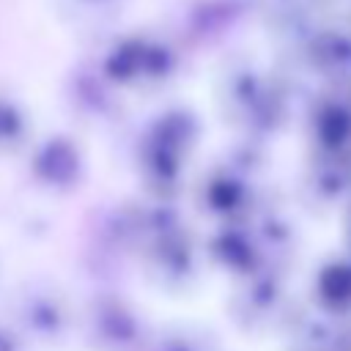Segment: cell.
Here are the masks:
<instances>
[{
	"label": "cell",
	"instance_id": "1",
	"mask_svg": "<svg viewBox=\"0 0 351 351\" xmlns=\"http://www.w3.org/2000/svg\"><path fill=\"white\" fill-rule=\"evenodd\" d=\"M58 11L71 22H88L110 14V8L118 5V0H55Z\"/></svg>",
	"mask_w": 351,
	"mask_h": 351
},
{
	"label": "cell",
	"instance_id": "2",
	"mask_svg": "<svg viewBox=\"0 0 351 351\" xmlns=\"http://www.w3.org/2000/svg\"><path fill=\"white\" fill-rule=\"evenodd\" d=\"M22 132H25L22 112L16 110V104L0 96V145H14L22 137Z\"/></svg>",
	"mask_w": 351,
	"mask_h": 351
}]
</instances>
